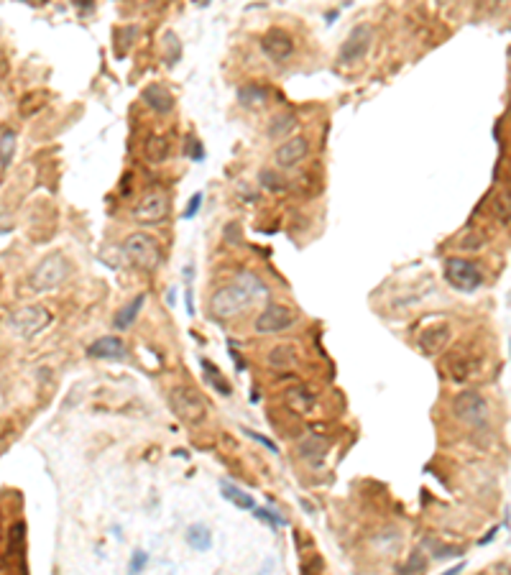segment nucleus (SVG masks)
Masks as SVG:
<instances>
[{
	"mask_svg": "<svg viewBox=\"0 0 511 575\" xmlns=\"http://www.w3.org/2000/svg\"><path fill=\"white\" fill-rule=\"evenodd\" d=\"M72 274V263L62 251H54L46 258L36 263L31 271V289L33 292H51V289L62 287L67 276Z\"/></svg>",
	"mask_w": 511,
	"mask_h": 575,
	"instance_id": "nucleus-1",
	"label": "nucleus"
},
{
	"mask_svg": "<svg viewBox=\"0 0 511 575\" xmlns=\"http://www.w3.org/2000/svg\"><path fill=\"white\" fill-rule=\"evenodd\" d=\"M121 253L126 258V263L136 268H143V271H151V268L159 266L161 261V248L159 243L153 241L146 233H131V236L123 241Z\"/></svg>",
	"mask_w": 511,
	"mask_h": 575,
	"instance_id": "nucleus-2",
	"label": "nucleus"
},
{
	"mask_svg": "<svg viewBox=\"0 0 511 575\" xmlns=\"http://www.w3.org/2000/svg\"><path fill=\"white\" fill-rule=\"evenodd\" d=\"M442 368H445V376L455 383H468L473 378L480 376V368H483V356L473 348H455L453 353H447L445 361H442Z\"/></svg>",
	"mask_w": 511,
	"mask_h": 575,
	"instance_id": "nucleus-3",
	"label": "nucleus"
},
{
	"mask_svg": "<svg viewBox=\"0 0 511 575\" xmlns=\"http://www.w3.org/2000/svg\"><path fill=\"white\" fill-rule=\"evenodd\" d=\"M169 402H172L174 415L189 427L202 425L204 417H207V404H204L202 394H197L189 386H174L172 394H169Z\"/></svg>",
	"mask_w": 511,
	"mask_h": 575,
	"instance_id": "nucleus-4",
	"label": "nucleus"
},
{
	"mask_svg": "<svg viewBox=\"0 0 511 575\" xmlns=\"http://www.w3.org/2000/svg\"><path fill=\"white\" fill-rule=\"evenodd\" d=\"M442 274H445L447 284L453 289H458V292H476V289L483 284V274H480L478 263L468 261V258H460V256L445 258Z\"/></svg>",
	"mask_w": 511,
	"mask_h": 575,
	"instance_id": "nucleus-5",
	"label": "nucleus"
},
{
	"mask_svg": "<svg viewBox=\"0 0 511 575\" xmlns=\"http://www.w3.org/2000/svg\"><path fill=\"white\" fill-rule=\"evenodd\" d=\"M251 302H253L251 292L243 287L241 281H236V284H228V287L217 289V292L212 294V297H210V310H212V314H215V317L225 319V317H233V314L243 312Z\"/></svg>",
	"mask_w": 511,
	"mask_h": 575,
	"instance_id": "nucleus-6",
	"label": "nucleus"
},
{
	"mask_svg": "<svg viewBox=\"0 0 511 575\" xmlns=\"http://www.w3.org/2000/svg\"><path fill=\"white\" fill-rule=\"evenodd\" d=\"M453 415L468 425H483L488 420V402L480 391H460L453 399Z\"/></svg>",
	"mask_w": 511,
	"mask_h": 575,
	"instance_id": "nucleus-7",
	"label": "nucleus"
},
{
	"mask_svg": "<svg viewBox=\"0 0 511 575\" xmlns=\"http://www.w3.org/2000/svg\"><path fill=\"white\" fill-rule=\"evenodd\" d=\"M370 44H373V28H370L368 23H358L356 28H353V31L345 36L343 44H340L338 62L340 64H356V62H361V59L368 54Z\"/></svg>",
	"mask_w": 511,
	"mask_h": 575,
	"instance_id": "nucleus-8",
	"label": "nucleus"
},
{
	"mask_svg": "<svg viewBox=\"0 0 511 575\" xmlns=\"http://www.w3.org/2000/svg\"><path fill=\"white\" fill-rule=\"evenodd\" d=\"M49 322H51V312L41 305L21 307L18 312L11 314V327L18 332L21 338H33V335H38Z\"/></svg>",
	"mask_w": 511,
	"mask_h": 575,
	"instance_id": "nucleus-9",
	"label": "nucleus"
},
{
	"mask_svg": "<svg viewBox=\"0 0 511 575\" xmlns=\"http://www.w3.org/2000/svg\"><path fill=\"white\" fill-rule=\"evenodd\" d=\"M169 215V199L164 192H151L133 207V220L143 225H156Z\"/></svg>",
	"mask_w": 511,
	"mask_h": 575,
	"instance_id": "nucleus-10",
	"label": "nucleus"
},
{
	"mask_svg": "<svg viewBox=\"0 0 511 575\" xmlns=\"http://www.w3.org/2000/svg\"><path fill=\"white\" fill-rule=\"evenodd\" d=\"M294 312L284 305H268L258 317H256V332L271 335V332H284L294 325Z\"/></svg>",
	"mask_w": 511,
	"mask_h": 575,
	"instance_id": "nucleus-11",
	"label": "nucleus"
},
{
	"mask_svg": "<svg viewBox=\"0 0 511 575\" xmlns=\"http://www.w3.org/2000/svg\"><path fill=\"white\" fill-rule=\"evenodd\" d=\"M261 49L271 62H284L292 57L294 51V38L284 28H271L266 36L261 38Z\"/></svg>",
	"mask_w": 511,
	"mask_h": 575,
	"instance_id": "nucleus-12",
	"label": "nucleus"
},
{
	"mask_svg": "<svg viewBox=\"0 0 511 575\" xmlns=\"http://www.w3.org/2000/svg\"><path fill=\"white\" fill-rule=\"evenodd\" d=\"M450 338H453V330H450V325H447V322H437V325H429V327H424V330L419 332L417 345L422 348V353H427V356H437V353H442L447 345H450Z\"/></svg>",
	"mask_w": 511,
	"mask_h": 575,
	"instance_id": "nucleus-13",
	"label": "nucleus"
},
{
	"mask_svg": "<svg viewBox=\"0 0 511 575\" xmlns=\"http://www.w3.org/2000/svg\"><path fill=\"white\" fill-rule=\"evenodd\" d=\"M89 358H97V361H123L128 356V348L121 338L115 335H105V338H97L95 343L87 348Z\"/></svg>",
	"mask_w": 511,
	"mask_h": 575,
	"instance_id": "nucleus-14",
	"label": "nucleus"
},
{
	"mask_svg": "<svg viewBox=\"0 0 511 575\" xmlns=\"http://www.w3.org/2000/svg\"><path fill=\"white\" fill-rule=\"evenodd\" d=\"M307 153H309V141H307L304 136H297V138L284 141V143L276 148L274 159L279 166H294V164H300V161H304Z\"/></svg>",
	"mask_w": 511,
	"mask_h": 575,
	"instance_id": "nucleus-15",
	"label": "nucleus"
},
{
	"mask_svg": "<svg viewBox=\"0 0 511 575\" xmlns=\"http://www.w3.org/2000/svg\"><path fill=\"white\" fill-rule=\"evenodd\" d=\"M141 97H143V102H146V105H151L153 113L169 115L174 110V95L164 87V84H159V82L148 84V87L141 92Z\"/></svg>",
	"mask_w": 511,
	"mask_h": 575,
	"instance_id": "nucleus-16",
	"label": "nucleus"
},
{
	"mask_svg": "<svg viewBox=\"0 0 511 575\" xmlns=\"http://www.w3.org/2000/svg\"><path fill=\"white\" fill-rule=\"evenodd\" d=\"M6 537H8V557L18 560L21 575H26V524L16 522L11 530H6Z\"/></svg>",
	"mask_w": 511,
	"mask_h": 575,
	"instance_id": "nucleus-17",
	"label": "nucleus"
},
{
	"mask_svg": "<svg viewBox=\"0 0 511 575\" xmlns=\"http://www.w3.org/2000/svg\"><path fill=\"white\" fill-rule=\"evenodd\" d=\"M284 402L289 409L300 412V415H309L314 407V391H309L307 386H292L284 391Z\"/></svg>",
	"mask_w": 511,
	"mask_h": 575,
	"instance_id": "nucleus-18",
	"label": "nucleus"
},
{
	"mask_svg": "<svg viewBox=\"0 0 511 575\" xmlns=\"http://www.w3.org/2000/svg\"><path fill=\"white\" fill-rule=\"evenodd\" d=\"M327 450H330V440H327V437H319V434H312V437H307V440L300 442V455L304 460H309L312 466L322 463Z\"/></svg>",
	"mask_w": 511,
	"mask_h": 575,
	"instance_id": "nucleus-19",
	"label": "nucleus"
},
{
	"mask_svg": "<svg viewBox=\"0 0 511 575\" xmlns=\"http://www.w3.org/2000/svg\"><path fill=\"white\" fill-rule=\"evenodd\" d=\"M268 100V89L258 82H248L238 87V102L243 108H261Z\"/></svg>",
	"mask_w": 511,
	"mask_h": 575,
	"instance_id": "nucleus-20",
	"label": "nucleus"
},
{
	"mask_svg": "<svg viewBox=\"0 0 511 575\" xmlns=\"http://www.w3.org/2000/svg\"><path fill=\"white\" fill-rule=\"evenodd\" d=\"M266 366L276 371L297 366V348H294V345H276V348H271L266 356Z\"/></svg>",
	"mask_w": 511,
	"mask_h": 575,
	"instance_id": "nucleus-21",
	"label": "nucleus"
},
{
	"mask_svg": "<svg viewBox=\"0 0 511 575\" xmlns=\"http://www.w3.org/2000/svg\"><path fill=\"white\" fill-rule=\"evenodd\" d=\"M146 305V294H136L133 302H128L123 310H118V314L113 317V327L115 330H128V327L133 325L136 317H138L141 307Z\"/></svg>",
	"mask_w": 511,
	"mask_h": 575,
	"instance_id": "nucleus-22",
	"label": "nucleus"
},
{
	"mask_svg": "<svg viewBox=\"0 0 511 575\" xmlns=\"http://www.w3.org/2000/svg\"><path fill=\"white\" fill-rule=\"evenodd\" d=\"M220 488H223V496L228 498L230 504H236L238 509H243V511H253V506H256L253 496L243 491L241 486H233V483H228V481H223Z\"/></svg>",
	"mask_w": 511,
	"mask_h": 575,
	"instance_id": "nucleus-23",
	"label": "nucleus"
},
{
	"mask_svg": "<svg viewBox=\"0 0 511 575\" xmlns=\"http://www.w3.org/2000/svg\"><path fill=\"white\" fill-rule=\"evenodd\" d=\"M187 542H189V547H194L197 552H207L212 544V532L204 527V524H192L189 530H187Z\"/></svg>",
	"mask_w": 511,
	"mask_h": 575,
	"instance_id": "nucleus-24",
	"label": "nucleus"
},
{
	"mask_svg": "<svg viewBox=\"0 0 511 575\" xmlns=\"http://www.w3.org/2000/svg\"><path fill=\"white\" fill-rule=\"evenodd\" d=\"M169 141L164 138V136H153V138H148L146 143V159L151 161V164H161V161L169 156Z\"/></svg>",
	"mask_w": 511,
	"mask_h": 575,
	"instance_id": "nucleus-25",
	"label": "nucleus"
},
{
	"mask_svg": "<svg viewBox=\"0 0 511 575\" xmlns=\"http://www.w3.org/2000/svg\"><path fill=\"white\" fill-rule=\"evenodd\" d=\"M199 366L204 368V376H207V381H210L212 386H215V389L220 391L223 396H228L230 394V383H228V378L220 373V368H217V366H212L210 361H204V358L199 361Z\"/></svg>",
	"mask_w": 511,
	"mask_h": 575,
	"instance_id": "nucleus-26",
	"label": "nucleus"
},
{
	"mask_svg": "<svg viewBox=\"0 0 511 575\" xmlns=\"http://www.w3.org/2000/svg\"><path fill=\"white\" fill-rule=\"evenodd\" d=\"M13 153H16V133L6 131V133L0 136V164H3V169L11 166Z\"/></svg>",
	"mask_w": 511,
	"mask_h": 575,
	"instance_id": "nucleus-27",
	"label": "nucleus"
},
{
	"mask_svg": "<svg viewBox=\"0 0 511 575\" xmlns=\"http://www.w3.org/2000/svg\"><path fill=\"white\" fill-rule=\"evenodd\" d=\"M297 126V118H294L292 113H281V115H276L274 121H271V128H268V136H284V133H289L292 128Z\"/></svg>",
	"mask_w": 511,
	"mask_h": 575,
	"instance_id": "nucleus-28",
	"label": "nucleus"
},
{
	"mask_svg": "<svg viewBox=\"0 0 511 575\" xmlns=\"http://www.w3.org/2000/svg\"><path fill=\"white\" fill-rule=\"evenodd\" d=\"M253 517L258 519V522L268 524L271 530H279V527H287V519L279 517V514H274L271 509H263V506H253Z\"/></svg>",
	"mask_w": 511,
	"mask_h": 575,
	"instance_id": "nucleus-29",
	"label": "nucleus"
},
{
	"mask_svg": "<svg viewBox=\"0 0 511 575\" xmlns=\"http://www.w3.org/2000/svg\"><path fill=\"white\" fill-rule=\"evenodd\" d=\"M491 212L496 215V220H501V225H509V192H498L491 204Z\"/></svg>",
	"mask_w": 511,
	"mask_h": 575,
	"instance_id": "nucleus-30",
	"label": "nucleus"
},
{
	"mask_svg": "<svg viewBox=\"0 0 511 575\" xmlns=\"http://www.w3.org/2000/svg\"><path fill=\"white\" fill-rule=\"evenodd\" d=\"M258 179H261V187H266L268 192H284V182H281V177L274 169H263L258 174Z\"/></svg>",
	"mask_w": 511,
	"mask_h": 575,
	"instance_id": "nucleus-31",
	"label": "nucleus"
},
{
	"mask_svg": "<svg viewBox=\"0 0 511 575\" xmlns=\"http://www.w3.org/2000/svg\"><path fill=\"white\" fill-rule=\"evenodd\" d=\"M146 562H148V555L143 549H138V552L131 557V562H128V575H141L143 568H146Z\"/></svg>",
	"mask_w": 511,
	"mask_h": 575,
	"instance_id": "nucleus-32",
	"label": "nucleus"
},
{
	"mask_svg": "<svg viewBox=\"0 0 511 575\" xmlns=\"http://www.w3.org/2000/svg\"><path fill=\"white\" fill-rule=\"evenodd\" d=\"M241 432H246V437H251V440H256V442H261L263 447H266L268 453H276V445L268 437H263V434H258V432H253V429H248V427H243Z\"/></svg>",
	"mask_w": 511,
	"mask_h": 575,
	"instance_id": "nucleus-33",
	"label": "nucleus"
},
{
	"mask_svg": "<svg viewBox=\"0 0 511 575\" xmlns=\"http://www.w3.org/2000/svg\"><path fill=\"white\" fill-rule=\"evenodd\" d=\"M202 199H204V195H202V192H194V197L189 199V207H187V210H185V215H182V217H185V220H189V217H194V215H197V212H199V207H202Z\"/></svg>",
	"mask_w": 511,
	"mask_h": 575,
	"instance_id": "nucleus-34",
	"label": "nucleus"
},
{
	"mask_svg": "<svg viewBox=\"0 0 511 575\" xmlns=\"http://www.w3.org/2000/svg\"><path fill=\"white\" fill-rule=\"evenodd\" d=\"M437 547H434V557H455V555H460V549L458 547H453V544H440V542H434Z\"/></svg>",
	"mask_w": 511,
	"mask_h": 575,
	"instance_id": "nucleus-35",
	"label": "nucleus"
},
{
	"mask_svg": "<svg viewBox=\"0 0 511 575\" xmlns=\"http://www.w3.org/2000/svg\"><path fill=\"white\" fill-rule=\"evenodd\" d=\"M225 241H228V243H241V225L230 223L228 228H225Z\"/></svg>",
	"mask_w": 511,
	"mask_h": 575,
	"instance_id": "nucleus-36",
	"label": "nucleus"
},
{
	"mask_svg": "<svg viewBox=\"0 0 511 575\" xmlns=\"http://www.w3.org/2000/svg\"><path fill=\"white\" fill-rule=\"evenodd\" d=\"M189 143H192V146H194V148H189V156H192V159L202 161V159H204V151H202V148H199V141H192V138H189Z\"/></svg>",
	"mask_w": 511,
	"mask_h": 575,
	"instance_id": "nucleus-37",
	"label": "nucleus"
},
{
	"mask_svg": "<svg viewBox=\"0 0 511 575\" xmlns=\"http://www.w3.org/2000/svg\"><path fill=\"white\" fill-rule=\"evenodd\" d=\"M463 568H466V565L460 562V565H453V568H450V570H445V573H442V575H460V573H463Z\"/></svg>",
	"mask_w": 511,
	"mask_h": 575,
	"instance_id": "nucleus-38",
	"label": "nucleus"
},
{
	"mask_svg": "<svg viewBox=\"0 0 511 575\" xmlns=\"http://www.w3.org/2000/svg\"><path fill=\"white\" fill-rule=\"evenodd\" d=\"M3 537H6V522H3V514H0V542H3Z\"/></svg>",
	"mask_w": 511,
	"mask_h": 575,
	"instance_id": "nucleus-39",
	"label": "nucleus"
}]
</instances>
